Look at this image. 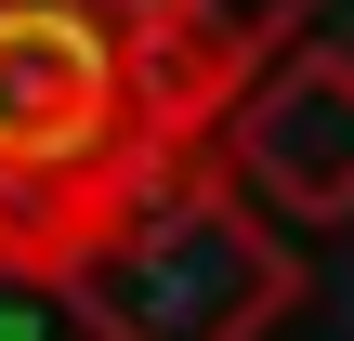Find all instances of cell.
<instances>
[{
	"label": "cell",
	"mask_w": 354,
	"mask_h": 341,
	"mask_svg": "<svg viewBox=\"0 0 354 341\" xmlns=\"http://www.w3.org/2000/svg\"><path fill=\"white\" fill-rule=\"evenodd\" d=\"M39 289L92 341H276L302 315L315 263H302V250L210 171V145H197V158H171L131 210H105Z\"/></svg>",
	"instance_id": "2"
},
{
	"label": "cell",
	"mask_w": 354,
	"mask_h": 341,
	"mask_svg": "<svg viewBox=\"0 0 354 341\" xmlns=\"http://www.w3.org/2000/svg\"><path fill=\"white\" fill-rule=\"evenodd\" d=\"M223 79L145 0H0V276L39 289L105 210L197 158Z\"/></svg>",
	"instance_id": "1"
},
{
	"label": "cell",
	"mask_w": 354,
	"mask_h": 341,
	"mask_svg": "<svg viewBox=\"0 0 354 341\" xmlns=\"http://www.w3.org/2000/svg\"><path fill=\"white\" fill-rule=\"evenodd\" d=\"M0 341H39V329H26V315H0Z\"/></svg>",
	"instance_id": "5"
},
{
	"label": "cell",
	"mask_w": 354,
	"mask_h": 341,
	"mask_svg": "<svg viewBox=\"0 0 354 341\" xmlns=\"http://www.w3.org/2000/svg\"><path fill=\"white\" fill-rule=\"evenodd\" d=\"M210 171L276 223V237H328L354 223V53L328 26L276 39L223 105H210Z\"/></svg>",
	"instance_id": "3"
},
{
	"label": "cell",
	"mask_w": 354,
	"mask_h": 341,
	"mask_svg": "<svg viewBox=\"0 0 354 341\" xmlns=\"http://www.w3.org/2000/svg\"><path fill=\"white\" fill-rule=\"evenodd\" d=\"M145 13H158V26H171V53H197L223 92H236L276 39H302V26H315V0H145Z\"/></svg>",
	"instance_id": "4"
}]
</instances>
